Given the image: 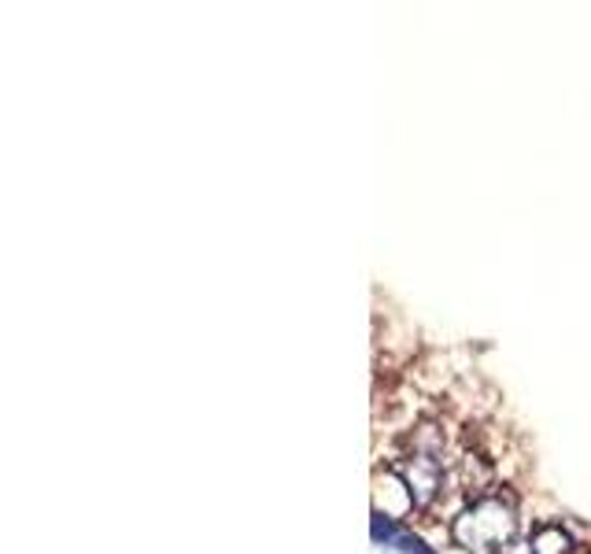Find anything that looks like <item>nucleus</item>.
Masks as SVG:
<instances>
[{
	"instance_id": "1",
	"label": "nucleus",
	"mask_w": 591,
	"mask_h": 554,
	"mask_svg": "<svg viewBox=\"0 0 591 554\" xmlns=\"http://www.w3.org/2000/svg\"><path fill=\"white\" fill-rule=\"evenodd\" d=\"M451 540L462 551L473 554H492L506 551L517 540V507L503 491H481L466 510L455 513L451 521Z\"/></svg>"
},
{
	"instance_id": "2",
	"label": "nucleus",
	"mask_w": 591,
	"mask_h": 554,
	"mask_svg": "<svg viewBox=\"0 0 591 554\" xmlns=\"http://www.w3.org/2000/svg\"><path fill=\"white\" fill-rule=\"evenodd\" d=\"M395 473H400L406 496H411L414 510H430L436 499L444 496V477H447V440L436 426L414 429L406 448L395 459Z\"/></svg>"
},
{
	"instance_id": "3",
	"label": "nucleus",
	"mask_w": 591,
	"mask_h": 554,
	"mask_svg": "<svg viewBox=\"0 0 591 554\" xmlns=\"http://www.w3.org/2000/svg\"><path fill=\"white\" fill-rule=\"evenodd\" d=\"M528 554H577V540L562 525H539L528 540Z\"/></svg>"
},
{
	"instance_id": "4",
	"label": "nucleus",
	"mask_w": 591,
	"mask_h": 554,
	"mask_svg": "<svg viewBox=\"0 0 591 554\" xmlns=\"http://www.w3.org/2000/svg\"><path fill=\"white\" fill-rule=\"evenodd\" d=\"M395 536H400V529L392 525V518H384L381 510H373V540L377 543H395Z\"/></svg>"
}]
</instances>
